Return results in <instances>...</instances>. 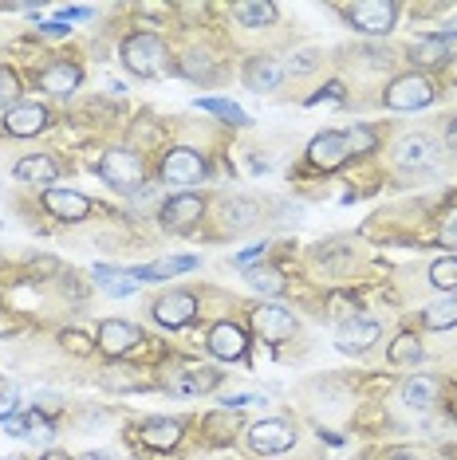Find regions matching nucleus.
Instances as JSON below:
<instances>
[{
  "label": "nucleus",
  "mask_w": 457,
  "mask_h": 460,
  "mask_svg": "<svg viewBox=\"0 0 457 460\" xmlns=\"http://www.w3.org/2000/svg\"><path fill=\"white\" fill-rule=\"evenodd\" d=\"M123 64L131 67L138 79H154L166 72V44L154 32H138L123 44Z\"/></svg>",
  "instance_id": "f257e3e1"
},
{
  "label": "nucleus",
  "mask_w": 457,
  "mask_h": 460,
  "mask_svg": "<svg viewBox=\"0 0 457 460\" xmlns=\"http://www.w3.org/2000/svg\"><path fill=\"white\" fill-rule=\"evenodd\" d=\"M99 177L107 185H115L118 193H131L142 185V158L134 149H107L103 162H99Z\"/></svg>",
  "instance_id": "f03ea898"
},
{
  "label": "nucleus",
  "mask_w": 457,
  "mask_h": 460,
  "mask_svg": "<svg viewBox=\"0 0 457 460\" xmlns=\"http://www.w3.org/2000/svg\"><path fill=\"white\" fill-rule=\"evenodd\" d=\"M383 103L391 106V111H422V106L434 103V83L426 75H399L391 87H386Z\"/></svg>",
  "instance_id": "7ed1b4c3"
},
{
  "label": "nucleus",
  "mask_w": 457,
  "mask_h": 460,
  "mask_svg": "<svg viewBox=\"0 0 457 460\" xmlns=\"http://www.w3.org/2000/svg\"><path fill=\"white\" fill-rule=\"evenodd\" d=\"M248 448H253L256 456H272V453H284V448L296 445V425L280 422V417H268V422H256L248 429Z\"/></svg>",
  "instance_id": "20e7f679"
},
{
  "label": "nucleus",
  "mask_w": 457,
  "mask_h": 460,
  "mask_svg": "<svg viewBox=\"0 0 457 460\" xmlns=\"http://www.w3.org/2000/svg\"><path fill=\"white\" fill-rule=\"evenodd\" d=\"M347 20L366 36H386L394 28V20H399V8L391 0H359V4L347 8Z\"/></svg>",
  "instance_id": "39448f33"
},
{
  "label": "nucleus",
  "mask_w": 457,
  "mask_h": 460,
  "mask_svg": "<svg viewBox=\"0 0 457 460\" xmlns=\"http://www.w3.org/2000/svg\"><path fill=\"white\" fill-rule=\"evenodd\" d=\"M394 166L406 169V174H426V169L438 166V146L426 134H406L399 146H394Z\"/></svg>",
  "instance_id": "423d86ee"
},
{
  "label": "nucleus",
  "mask_w": 457,
  "mask_h": 460,
  "mask_svg": "<svg viewBox=\"0 0 457 460\" xmlns=\"http://www.w3.org/2000/svg\"><path fill=\"white\" fill-rule=\"evenodd\" d=\"M205 177V158L197 154V149H185L177 146L170 154L162 158V182L170 185H197Z\"/></svg>",
  "instance_id": "0eeeda50"
},
{
  "label": "nucleus",
  "mask_w": 457,
  "mask_h": 460,
  "mask_svg": "<svg viewBox=\"0 0 457 460\" xmlns=\"http://www.w3.org/2000/svg\"><path fill=\"white\" fill-rule=\"evenodd\" d=\"M253 327L264 343H288L296 335V315L280 303H261L253 311Z\"/></svg>",
  "instance_id": "6e6552de"
},
{
  "label": "nucleus",
  "mask_w": 457,
  "mask_h": 460,
  "mask_svg": "<svg viewBox=\"0 0 457 460\" xmlns=\"http://www.w3.org/2000/svg\"><path fill=\"white\" fill-rule=\"evenodd\" d=\"M138 343H142V331H138L134 323H123V319H107V323L99 327V335H95V346L103 350L107 358L131 354Z\"/></svg>",
  "instance_id": "1a4fd4ad"
},
{
  "label": "nucleus",
  "mask_w": 457,
  "mask_h": 460,
  "mask_svg": "<svg viewBox=\"0 0 457 460\" xmlns=\"http://www.w3.org/2000/svg\"><path fill=\"white\" fill-rule=\"evenodd\" d=\"M335 343H340L343 354H366V350L379 343V323H375V319H363V315L343 319L340 331H335Z\"/></svg>",
  "instance_id": "9d476101"
},
{
  "label": "nucleus",
  "mask_w": 457,
  "mask_h": 460,
  "mask_svg": "<svg viewBox=\"0 0 457 460\" xmlns=\"http://www.w3.org/2000/svg\"><path fill=\"white\" fill-rule=\"evenodd\" d=\"M44 205H47V213L67 225H79L91 217V201L83 193H75V189H56V185L44 189Z\"/></svg>",
  "instance_id": "9b49d317"
},
{
  "label": "nucleus",
  "mask_w": 457,
  "mask_h": 460,
  "mask_svg": "<svg viewBox=\"0 0 457 460\" xmlns=\"http://www.w3.org/2000/svg\"><path fill=\"white\" fill-rule=\"evenodd\" d=\"M202 213H205L202 197H197V193H177V197H170V201L158 209V225L170 228V233H177V228H190Z\"/></svg>",
  "instance_id": "f8f14e48"
},
{
  "label": "nucleus",
  "mask_w": 457,
  "mask_h": 460,
  "mask_svg": "<svg viewBox=\"0 0 457 460\" xmlns=\"http://www.w3.org/2000/svg\"><path fill=\"white\" fill-rule=\"evenodd\" d=\"M347 158L351 154H347V138L340 130H323V134H315L312 146H307V162L315 169H340Z\"/></svg>",
  "instance_id": "ddd939ff"
},
{
  "label": "nucleus",
  "mask_w": 457,
  "mask_h": 460,
  "mask_svg": "<svg viewBox=\"0 0 457 460\" xmlns=\"http://www.w3.org/2000/svg\"><path fill=\"white\" fill-rule=\"evenodd\" d=\"M194 315H197V299H194L190 292H166V295L154 303V319H158L162 327H170V331L185 327Z\"/></svg>",
  "instance_id": "4468645a"
},
{
  "label": "nucleus",
  "mask_w": 457,
  "mask_h": 460,
  "mask_svg": "<svg viewBox=\"0 0 457 460\" xmlns=\"http://www.w3.org/2000/svg\"><path fill=\"white\" fill-rule=\"evenodd\" d=\"M47 106H39V103H20V106H13V111L4 115V130L13 138H32V134H39V130L47 126Z\"/></svg>",
  "instance_id": "2eb2a0df"
},
{
  "label": "nucleus",
  "mask_w": 457,
  "mask_h": 460,
  "mask_svg": "<svg viewBox=\"0 0 457 460\" xmlns=\"http://www.w3.org/2000/svg\"><path fill=\"white\" fill-rule=\"evenodd\" d=\"M39 91L47 95H72L79 83H83V72H79V64H67V59H59V64H47L44 72L36 75Z\"/></svg>",
  "instance_id": "dca6fc26"
},
{
  "label": "nucleus",
  "mask_w": 457,
  "mask_h": 460,
  "mask_svg": "<svg viewBox=\"0 0 457 460\" xmlns=\"http://www.w3.org/2000/svg\"><path fill=\"white\" fill-rule=\"evenodd\" d=\"M138 441L146 448H158V453H170L182 441V425L174 422V417H151V422L138 425Z\"/></svg>",
  "instance_id": "f3484780"
},
{
  "label": "nucleus",
  "mask_w": 457,
  "mask_h": 460,
  "mask_svg": "<svg viewBox=\"0 0 457 460\" xmlns=\"http://www.w3.org/2000/svg\"><path fill=\"white\" fill-rule=\"evenodd\" d=\"M280 79H284V67L276 64V59H268V55H256V59H248L245 64V87L248 91H256V95L276 91Z\"/></svg>",
  "instance_id": "a211bd4d"
},
{
  "label": "nucleus",
  "mask_w": 457,
  "mask_h": 460,
  "mask_svg": "<svg viewBox=\"0 0 457 460\" xmlns=\"http://www.w3.org/2000/svg\"><path fill=\"white\" fill-rule=\"evenodd\" d=\"M210 354L221 362H237L245 358V331L237 323H217L210 331Z\"/></svg>",
  "instance_id": "6ab92c4d"
},
{
  "label": "nucleus",
  "mask_w": 457,
  "mask_h": 460,
  "mask_svg": "<svg viewBox=\"0 0 457 460\" xmlns=\"http://www.w3.org/2000/svg\"><path fill=\"white\" fill-rule=\"evenodd\" d=\"M13 174L20 177V182H28V185H52L59 177V166L47 154H28V158H20L16 162Z\"/></svg>",
  "instance_id": "aec40b11"
},
{
  "label": "nucleus",
  "mask_w": 457,
  "mask_h": 460,
  "mask_svg": "<svg viewBox=\"0 0 457 460\" xmlns=\"http://www.w3.org/2000/svg\"><path fill=\"white\" fill-rule=\"evenodd\" d=\"M438 394H442V386L430 374H414L402 382V405H410V409H430L438 402Z\"/></svg>",
  "instance_id": "412c9836"
},
{
  "label": "nucleus",
  "mask_w": 457,
  "mask_h": 460,
  "mask_svg": "<svg viewBox=\"0 0 457 460\" xmlns=\"http://www.w3.org/2000/svg\"><path fill=\"white\" fill-rule=\"evenodd\" d=\"M256 217H261V209H256V201H245V197H233V201L221 205V221L228 233H245L248 225H256Z\"/></svg>",
  "instance_id": "4be33fe9"
},
{
  "label": "nucleus",
  "mask_w": 457,
  "mask_h": 460,
  "mask_svg": "<svg viewBox=\"0 0 457 460\" xmlns=\"http://www.w3.org/2000/svg\"><path fill=\"white\" fill-rule=\"evenodd\" d=\"M190 268H197V256H174V260H158V264L134 268V279H138V284H154V279H166V276H177V272H190Z\"/></svg>",
  "instance_id": "5701e85b"
},
{
  "label": "nucleus",
  "mask_w": 457,
  "mask_h": 460,
  "mask_svg": "<svg viewBox=\"0 0 457 460\" xmlns=\"http://www.w3.org/2000/svg\"><path fill=\"white\" fill-rule=\"evenodd\" d=\"M410 59H414L418 67L442 64V59H450V39H445V36H422V39H414Z\"/></svg>",
  "instance_id": "b1692460"
},
{
  "label": "nucleus",
  "mask_w": 457,
  "mask_h": 460,
  "mask_svg": "<svg viewBox=\"0 0 457 460\" xmlns=\"http://www.w3.org/2000/svg\"><path fill=\"white\" fill-rule=\"evenodd\" d=\"M217 386H221V374L213 366H197V370H182L177 374V389H185V394H210Z\"/></svg>",
  "instance_id": "393cba45"
},
{
  "label": "nucleus",
  "mask_w": 457,
  "mask_h": 460,
  "mask_svg": "<svg viewBox=\"0 0 457 460\" xmlns=\"http://www.w3.org/2000/svg\"><path fill=\"white\" fill-rule=\"evenodd\" d=\"M422 323L430 327V331H450V327H457V292H453V295H445V299H438V303L426 307Z\"/></svg>",
  "instance_id": "a878e982"
},
{
  "label": "nucleus",
  "mask_w": 457,
  "mask_h": 460,
  "mask_svg": "<svg viewBox=\"0 0 457 460\" xmlns=\"http://www.w3.org/2000/svg\"><path fill=\"white\" fill-rule=\"evenodd\" d=\"M233 16L241 20L245 28H261V24H272L276 20V4H268V0H241V4H233Z\"/></svg>",
  "instance_id": "bb28decb"
},
{
  "label": "nucleus",
  "mask_w": 457,
  "mask_h": 460,
  "mask_svg": "<svg viewBox=\"0 0 457 460\" xmlns=\"http://www.w3.org/2000/svg\"><path fill=\"white\" fill-rule=\"evenodd\" d=\"M197 111H210V115L225 118V123H233V126H248V115L237 103H228V98H197Z\"/></svg>",
  "instance_id": "cd10ccee"
},
{
  "label": "nucleus",
  "mask_w": 457,
  "mask_h": 460,
  "mask_svg": "<svg viewBox=\"0 0 457 460\" xmlns=\"http://www.w3.org/2000/svg\"><path fill=\"white\" fill-rule=\"evenodd\" d=\"M430 284L438 287V292H457V256H442L430 264Z\"/></svg>",
  "instance_id": "c85d7f7f"
},
{
  "label": "nucleus",
  "mask_w": 457,
  "mask_h": 460,
  "mask_svg": "<svg viewBox=\"0 0 457 460\" xmlns=\"http://www.w3.org/2000/svg\"><path fill=\"white\" fill-rule=\"evenodd\" d=\"M248 287L261 295H280L284 292V276L276 272V268H253L248 272Z\"/></svg>",
  "instance_id": "c756f323"
},
{
  "label": "nucleus",
  "mask_w": 457,
  "mask_h": 460,
  "mask_svg": "<svg viewBox=\"0 0 457 460\" xmlns=\"http://www.w3.org/2000/svg\"><path fill=\"white\" fill-rule=\"evenodd\" d=\"M182 75L185 79H194V83H213L217 72H213V64H210V55L205 52H190L182 59Z\"/></svg>",
  "instance_id": "7c9ffc66"
},
{
  "label": "nucleus",
  "mask_w": 457,
  "mask_h": 460,
  "mask_svg": "<svg viewBox=\"0 0 457 460\" xmlns=\"http://www.w3.org/2000/svg\"><path fill=\"white\" fill-rule=\"evenodd\" d=\"M418 358H422V346H418V338H414L410 331L399 335L391 343V362L394 366H410V362H418Z\"/></svg>",
  "instance_id": "2f4dec72"
},
{
  "label": "nucleus",
  "mask_w": 457,
  "mask_h": 460,
  "mask_svg": "<svg viewBox=\"0 0 457 460\" xmlns=\"http://www.w3.org/2000/svg\"><path fill=\"white\" fill-rule=\"evenodd\" d=\"M233 425H237V409L228 413V409H221V413H210V422H205V433L213 437L217 445L233 441Z\"/></svg>",
  "instance_id": "473e14b6"
},
{
  "label": "nucleus",
  "mask_w": 457,
  "mask_h": 460,
  "mask_svg": "<svg viewBox=\"0 0 457 460\" xmlns=\"http://www.w3.org/2000/svg\"><path fill=\"white\" fill-rule=\"evenodd\" d=\"M13 106H20V75L13 67H0V111L8 115Z\"/></svg>",
  "instance_id": "72a5a7b5"
},
{
  "label": "nucleus",
  "mask_w": 457,
  "mask_h": 460,
  "mask_svg": "<svg viewBox=\"0 0 457 460\" xmlns=\"http://www.w3.org/2000/svg\"><path fill=\"white\" fill-rule=\"evenodd\" d=\"M343 138H347V154H371L375 149V130L366 126H351Z\"/></svg>",
  "instance_id": "f704fd0d"
},
{
  "label": "nucleus",
  "mask_w": 457,
  "mask_h": 460,
  "mask_svg": "<svg viewBox=\"0 0 457 460\" xmlns=\"http://www.w3.org/2000/svg\"><path fill=\"white\" fill-rule=\"evenodd\" d=\"M59 343L72 350V354H91V343H87L83 331H64V335H59Z\"/></svg>",
  "instance_id": "c9c22d12"
},
{
  "label": "nucleus",
  "mask_w": 457,
  "mask_h": 460,
  "mask_svg": "<svg viewBox=\"0 0 457 460\" xmlns=\"http://www.w3.org/2000/svg\"><path fill=\"white\" fill-rule=\"evenodd\" d=\"M442 244L445 248H457V209H450L442 221Z\"/></svg>",
  "instance_id": "e433bc0d"
},
{
  "label": "nucleus",
  "mask_w": 457,
  "mask_h": 460,
  "mask_svg": "<svg viewBox=\"0 0 457 460\" xmlns=\"http://www.w3.org/2000/svg\"><path fill=\"white\" fill-rule=\"evenodd\" d=\"M315 59H320V52H312V47H307V52L296 55V64H288V72H296V75L312 72V67H315Z\"/></svg>",
  "instance_id": "4c0bfd02"
},
{
  "label": "nucleus",
  "mask_w": 457,
  "mask_h": 460,
  "mask_svg": "<svg viewBox=\"0 0 457 460\" xmlns=\"http://www.w3.org/2000/svg\"><path fill=\"white\" fill-rule=\"evenodd\" d=\"M323 98H332V103H343V83H327V87H323V95H312V98H307V106L323 103Z\"/></svg>",
  "instance_id": "58836bf2"
},
{
  "label": "nucleus",
  "mask_w": 457,
  "mask_h": 460,
  "mask_svg": "<svg viewBox=\"0 0 457 460\" xmlns=\"http://www.w3.org/2000/svg\"><path fill=\"white\" fill-rule=\"evenodd\" d=\"M245 405H264V397H256V394H233V397H225V409H245Z\"/></svg>",
  "instance_id": "ea45409f"
},
{
  "label": "nucleus",
  "mask_w": 457,
  "mask_h": 460,
  "mask_svg": "<svg viewBox=\"0 0 457 460\" xmlns=\"http://www.w3.org/2000/svg\"><path fill=\"white\" fill-rule=\"evenodd\" d=\"M256 260H264V244H256V248H248V252H241V256L233 260V264H237V268H253Z\"/></svg>",
  "instance_id": "a19ab883"
},
{
  "label": "nucleus",
  "mask_w": 457,
  "mask_h": 460,
  "mask_svg": "<svg viewBox=\"0 0 457 460\" xmlns=\"http://www.w3.org/2000/svg\"><path fill=\"white\" fill-rule=\"evenodd\" d=\"M87 16H91V8H72V4L59 8V20H64V24L67 20H87Z\"/></svg>",
  "instance_id": "79ce46f5"
},
{
  "label": "nucleus",
  "mask_w": 457,
  "mask_h": 460,
  "mask_svg": "<svg viewBox=\"0 0 457 460\" xmlns=\"http://www.w3.org/2000/svg\"><path fill=\"white\" fill-rule=\"evenodd\" d=\"M39 32H44V36H67V32H72V28H67L64 20H52V24H44V28H39Z\"/></svg>",
  "instance_id": "37998d69"
},
{
  "label": "nucleus",
  "mask_w": 457,
  "mask_h": 460,
  "mask_svg": "<svg viewBox=\"0 0 457 460\" xmlns=\"http://www.w3.org/2000/svg\"><path fill=\"white\" fill-rule=\"evenodd\" d=\"M16 327H20V323H16L13 315H8V311H0V335H13Z\"/></svg>",
  "instance_id": "c03bdc74"
},
{
  "label": "nucleus",
  "mask_w": 457,
  "mask_h": 460,
  "mask_svg": "<svg viewBox=\"0 0 457 460\" xmlns=\"http://www.w3.org/2000/svg\"><path fill=\"white\" fill-rule=\"evenodd\" d=\"M450 83H457V55H450Z\"/></svg>",
  "instance_id": "a18cd8bd"
},
{
  "label": "nucleus",
  "mask_w": 457,
  "mask_h": 460,
  "mask_svg": "<svg viewBox=\"0 0 457 460\" xmlns=\"http://www.w3.org/2000/svg\"><path fill=\"white\" fill-rule=\"evenodd\" d=\"M79 460H115V456H107V453H87V456H79Z\"/></svg>",
  "instance_id": "49530a36"
},
{
  "label": "nucleus",
  "mask_w": 457,
  "mask_h": 460,
  "mask_svg": "<svg viewBox=\"0 0 457 460\" xmlns=\"http://www.w3.org/2000/svg\"><path fill=\"white\" fill-rule=\"evenodd\" d=\"M450 146L457 149V123H450Z\"/></svg>",
  "instance_id": "de8ad7c7"
},
{
  "label": "nucleus",
  "mask_w": 457,
  "mask_h": 460,
  "mask_svg": "<svg viewBox=\"0 0 457 460\" xmlns=\"http://www.w3.org/2000/svg\"><path fill=\"white\" fill-rule=\"evenodd\" d=\"M44 460H72V456H67V453H47Z\"/></svg>",
  "instance_id": "09e8293b"
},
{
  "label": "nucleus",
  "mask_w": 457,
  "mask_h": 460,
  "mask_svg": "<svg viewBox=\"0 0 457 460\" xmlns=\"http://www.w3.org/2000/svg\"><path fill=\"white\" fill-rule=\"evenodd\" d=\"M391 460H418V456H410V453H394Z\"/></svg>",
  "instance_id": "8fccbe9b"
},
{
  "label": "nucleus",
  "mask_w": 457,
  "mask_h": 460,
  "mask_svg": "<svg viewBox=\"0 0 457 460\" xmlns=\"http://www.w3.org/2000/svg\"><path fill=\"white\" fill-rule=\"evenodd\" d=\"M453 36H457V24H453Z\"/></svg>",
  "instance_id": "3c124183"
}]
</instances>
